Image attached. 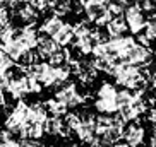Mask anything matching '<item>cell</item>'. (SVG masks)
Masks as SVG:
<instances>
[{
  "label": "cell",
  "instance_id": "cell-29",
  "mask_svg": "<svg viewBox=\"0 0 156 147\" xmlns=\"http://www.w3.org/2000/svg\"><path fill=\"white\" fill-rule=\"evenodd\" d=\"M115 2H119L122 7H125L127 9L129 5H134V4H137V0H115Z\"/></svg>",
  "mask_w": 156,
  "mask_h": 147
},
{
  "label": "cell",
  "instance_id": "cell-35",
  "mask_svg": "<svg viewBox=\"0 0 156 147\" xmlns=\"http://www.w3.org/2000/svg\"><path fill=\"white\" fill-rule=\"evenodd\" d=\"M50 147H57V145H50Z\"/></svg>",
  "mask_w": 156,
  "mask_h": 147
},
{
  "label": "cell",
  "instance_id": "cell-32",
  "mask_svg": "<svg viewBox=\"0 0 156 147\" xmlns=\"http://www.w3.org/2000/svg\"><path fill=\"white\" fill-rule=\"evenodd\" d=\"M101 147H129L127 144H122V142H117V144H112V145H101Z\"/></svg>",
  "mask_w": 156,
  "mask_h": 147
},
{
  "label": "cell",
  "instance_id": "cell-17",
  "mask_svg": "<svg viewBox=\"0 0 156 147\" xmlns=\"http://www.w3.org/2000/svg\"><path fill=\"white\" fill-rule=\"evenodd\" d=\"M106 28V34L110 38H119V36H124L125 32H127V22H125L124 15H120V17H113L110 22L105 26Z\"/></svg>",
  "mask_w": 156,
  "mask_h": 147
},
{
  "label": "cell",
  "instance_id": "cell-6",
  "mask_svg": "<svg viewBox=\"0 0 156 147\" xmlns=\"http://www.w3.org/2000/svg\"><path fill=\"white\" fill-rule=\"evenodd\" d=\"M55 99H58L67 108H77V106L86 103V96L79 91L77 84H74V82L62 84L55 92Z\"/></svg>",
  "mask_w": 156,
  "mask_h": 147
},
{
  "label": "cell",
  "instance_id": "cell-26",
  "mask_svg": "<svg viewBox=\"0 0 156 147\" xmlns=\"http://www.w3.org/2000/svg\"><path fill=\"white\" fill-rule=\"evenodd\" d=\"M26 2H29V0H0V4L2 5H7V7H19L21 4H26Z\"/></svg>",
  "mask_w": 156,
  "mask_h": 147
},
{
  "label": "cell",
  "instance_id": "cell-21",
  "mask_svg": "<svg viewBox=\"0 0 156 147\" xmlns=\"http://www.w3.org/2000/svg\"><path fill=\"white\" fill-rule=\"evenodd\" d=\"M65 123H67V127H69L70 130H72V133L77 130V127L81 125V113H67V115L64 116Z\"/></svg>",
  "mask_w": 156,
  "mask_h": 147
},
{
  "label": "cell",
  "instance_id": "cell-38",
  "mask_svg": "<svg viewBox=\"0 0 156 147\" xmlns=\"http://www.w3.org/2000/svg\"><path fill=\"white\" fill-rule=\"evenodd\" d=\"M154 15H156V14H154Z\"/></svg>",
  "mask_w": 156,
  "mask_h": 147
},
{
  "label": "cell",
  "instance_id": "cell-36",
  "mask_svg": "<svg viewBox=\"0 0 156 147\" xmlns=\"http://www.w3.org/2000/svg\"><path fill=\"white\" fill-rule=\"evenodd\" d=\"M153 2H154V4H156V0H153Z\"/></svg>",
  "mask_w": 156,
  "mask_h": 147
},
{
  "label": "cell",
  "instance_id": "cell-20",
  "mask_svg": "<svg viewBox=\"0 0 156 147\" xmlns=\"http://www.w3.org/2000/svg\"><path fill=\"white\" fill-rule=\"evenodd\" d=\"M144 36L149 39V41H156V15L147 19L146 22V28H144Z\"/></svg>",
  "mask_w": 156,
  "mask_h": 147
},
{
  "label": "cell",
  "instance_id": "cell-23",
  "mask_svg": "<svg viewBox=\"0 0 156 147\" xmlns=\"http://www.w3.org/2000/svg\"><path fill=\"white\" fill-rule=\"evenodd\" d=\"M9 17H10L9 7H7V5H2V4H0V24L10 22V21H9Z\"/></svg>",
  "mask_w": 156,
  "mask_h": 147
},
{
  "label": "cell",
  "instance_id": "cell-9",
  "mask_svg": "<svg viewBox=\"0 0 156 147\" xmlns=\"http://www.w3.org/2000/svg\"><path fill=\"white\" fill-rule=\"evenodd\" d=\"M151 50H149V46H144V45H139V43H136V45L129 50V53L125 55L124 62H127V63L130 65H136V67H147V65L151 63Z\"/></svg>",
  "mask_w": 156,
  "mask_h": 147
},
{
  "label": "cell",
  "instance_id": "cell-4",
  "mask_svg": "<svg viewBox=\"0 0 156 147\" xmlns=\"http://www.w3.org/2000/svg\"><path fill=\"white\" fill-rule=\"evenodd\" d=\"M94 110L100 115H117L119 113V89L110 82H101L96 89Z\"/></svg>",
  "mask_w": 156,
  "mask_h": 147
},
{
  "label": "cell",
  "instance_id": "cell-11",
  "mask_svg": "<svg viewBox=\"0 0 156 147\" xmlns=\"http://www.w3.org/2000/svg\"><path fill=\"white\" fill-rule=\"evenodd\" d=\"M146 138V128L142 127V123H139L137 120L136 121H130V123L125 127L124 130V142L129 147H137L142 145Z\"/></svg>",
  "mask_w": 156,
  "mask_h": 147
},
{
  "label": "cell",
  "instance_id": "cell-15",
  "mask_svg": "<svg viewBox=\"0 0 156 147\" xmlns=\"http://www.w3.org/2000/svg\"><path fill=\"white\" fill-rule=\"evenodd\" d=\"M65 24V21L60 15H57V14H51V15H48V17H45L43 19V22H41V26H40V31L43 32V34H46V36H50V38H53L57 34V32L60 31V28Z\"/></svg>",
  "mask_w": 156,
  "mask_h": 147
},
{
  "label": "cell",
  "instance_id": "cell-5",
  "mask_svg": "<svg viewBox=\"0 0 156 147\" xmlns=\"http://www.w3.org/2000/svg\"><path fill=\"white\" fill-rule=\"evenodd\" d=\"M76 135L81 142L87 145H98L96 142V116L89 111H81V125L76 130Z\"/></svg>",
  "mask_w": 156,
  "mask_h": 147
},
{
  "label": "cell",
  "instance_id": "cell-13",
  "mask_svg": "<svg viewBox=\"0 0 156 147\" xmlns=\"http://www.w3.org/2000/svg\"><path fill=\"white\" fill-rule=\"evenodd\" d=\"M14 15L17 17L19 22H23V26H34V22L38 21L40 12L29 2H26V4H21L19 7H16Z\"/></svg>",
  "mask_w": 156,
  "mask_h": 147
},
{
  "label": "cell",
  "instance_id": "cell-1",
  "mask_svg": "<svg viewBox=\"0 0 156 147\" xmlns=\"http://www.w3.org/2000/svg\"><path fill=\"white\" fill-rule=\"evenodd\" d=\"M125 121L117 115L96 116V142L98 145H112L124 138Z\"/></svg>",
  "mask_w": 156,
  "mask_h": 147
},
{
  "label": "cell",
  "instance_id": "cell-31",
  "mask_svg": "<svg viewBox=\"0 0 156 147\" xmlns=\"http://www.w3.org/2000/svg\"><path fill=\"white\" fill-rule=\"evenodd\" d=\"M5 106V94H4V91L0 89V108H4Z\"/></svg>",
  "mask_w": 156,
  "mask_h": 147
},
{
  "label": "cell",
  "instance_id": "cell-16",
  "mask_svg": "<svg viewBox=\"0 0 156 147\" xmlns=\"http://www.w3.org/2000/svg\"><path fill=\"white\" fill-rule=\"evenodd\" d=\"M53 39H55V43L58 46H67L70 45V43L76 39V31H74V24H69V22H65L62 28H60V31L57 32L55 36H53Z\"/></svg>",
  "mask_w": 156,
  "mask_h": 147
},
{
  "label": "cell",
  "instance_id": "cell-12",
  "mask_svg": "<svg viewBox=\"0 0 156 147\" xmlns=\"http://www.w3.org/2000/svg\"><path fill=\"white\" fill-rule=\"evenodd\" d=\"M45 133H48L51 137L67 138L72 133V130L67 127L64 116H48V120L45 121Z\"/></svg>",
  "mask_w": 156,
  "mask_h": 147
},
{
  "label": "cell",
  "instance_id": "cell-27",
  "mask_svg": "<svg viewBox=\"0 0 156 147\" xmlns=\"http://www.w3.org/2000/svg\"><path fill=\"white\" fill-rule=\"evenodd\" d=\"M146 120L149 123L156 125V106H151V108L146 111Z\"/></svg>",
  "mask_w": 156,
  "mask_h": 147
},
{
  "label": "cell",
  "instance_id": "cell-3",
  "mask_svg": "<svg viewBox=\"0 0 156 147\" xmlns=\"http://www.w3.org/2000/svg\"><path fill=\"white\" fill-rule=\"evenodd\" d=\"M112 75L115 77V82L119 84V86H122L125 89H130V91L144 89L146 82L151 77L149 72L142 70L141 67L127 63V62H119Z\"/></svg>",
  "mask_w": 156,
  "mask_h": 147
},
{
  "label": "cell",
  "instance_id": "cell-2",
  "mask_svg": "<svg viewBox=\"0 0 156 147\" xmlns=\"http://www.w3.org/2000/svg\"><path fill=\"white\" fill-rule=\"evenodd\" d=\"M31 74L38 79V82L41 84L43 87H53V86H62L69 80L70 67L67 63L64 65H51L48 62H38L31 67Z\"/></svg>",
  "mask_w": 156,
  "mask_h": 147
},
{
  "label": "cell",
  "instance_id": "cell-8",
  "mask_svg": "<svg viewBox=\"0 0 156 147\" xmlns=\"http://www.w3.org/2000/svg\"><path fill=\"white\" fill-rule=\"evenodd\" d=\"M136 39L132 36H119V38H110L106 41V46H108V51L113 58L124 62L125 55L129 53V50L136 45Z\"/></svg>",
  "mask_w": 156,
  "mask_h": 147
},
{
  "label": "cell",
  "instance_id": "cell-18",
  "mask_svg": "<svg viewBox=\"0 0 156 147\" xmlns=\"http://www.w3.org/2000/svg\"><path fill=\"white\" fill-rule=\"evenodd\" d=\"M45 104H46V110H48V115L50 116H65L67 115V110H69L67 106L62 104L55 97L53 99H46Z\"/></svg>",
  "mask_w": 156,
  "mask_h": 147
},
{
  "label": "cell",
  "instance_id": "cell-30",
  "mask_svg": "<svg viewBox=\"0 0 156 147\" xmlns=\"http://www.w3.org/2000/svg\"><path fill=\"white\" fill-rule=\"evenodd\" d=\"M149 82H151V87L156 91V70L151 72V77H149Z\"/></svg>",
  "mask_w": 156,
  "mask_h": 147
},
{
  "label": "cell",
  "instance_id": "cell-10",
  "mask_svg": "<svg viewBox=\"0 0 156 147\" xmlns=\"http://www.w3.org/2000/svg\"><path fill=\"white\" fill-rule=\"evenodd\" d=\"M14 39L23 46L26 51L29 50H34L38 45V31L34 29V26H23V28H16V32H14Z\"/></svg>",
  "mask_w": 156,
  "mask_h": 147
},
{
  "label": "cell",
  "instance_id": "cell-19",
  "mask_svg": "<svg viewBox=\"0 0 156 147\" xmlns=\"http://www.w3.org/2000/svg\"><path fill=\"white\" fill-rule=\"evenodd\" d=\"M10 69H14V60L5 53L4 48H0V74H7Z\"/></svg>",
  "mask_w": 156,
  "mask_h": 147
},
{
  "label": "cell",
  "instance_id": "cell-24",
  "mask_svg": "<svg viewBox=\"0 0 156 147\" xmlns=\"http://www.w3.org/2000/svg\"><path fill=\"white\" fill-rule=\"evenodd\" d=\"M137 4L141 5V9L144 10V12H151V10H154L156 4L153 2V0H137Z\"/></svg>",
  "mask_w": 156,
  "mask_h": 147
},
{
  "label": "cell",
  "instance_id": "cell-37",
  "mask_svg": "<svg viewBox=\"0 0 156 147\" xmlns=\"http://www.w3.org/2000/svg\"><path fill=\"white\" fill-rule=\"evenodd\" d=\"M0 133H2V128H0Z\"/></svg>",
  "mask_w": 156,
  "mask_h": 147
},
{
  "label": "cell",
  "instance_id": "cell-25",
  "mask_svg": "<svg viewBox=\"0 0 156 147\" xmlns=\"http://www.w3.org/2000/svg\"><path fill=\"white\" fill-rule=\"evenodd\" d=\"M0 147H23L21 140H14V138H2L0 140Z\"/></svg>",
  "mask_w": 156,
  "mask_h": 147
},
{
  "label": "cell",
  "instance_id": "cell-34",
  "mask_svg": "<svg viewBox=\"0 0 156 147\" xmlns=\"http://www.w3.org/2000/svg\"><path fill=\"white\" fill-rule=\"evenodd\" d=\"M137 147H146V145H137Z\"/></svg>",
  "mask_w": 156,
  "mask_h": 147
},
{
  "label": "cell",
  "instance_id": "cell-28",
  "mask_svg": "<svg viewBox=\"0 0 156 147\" xmlns=\"http://www.w3.org/2000/svg\"><path fill=\"white\" fill-rule=\"evenodd\" d=\"M149 147H156V125L153 127L151 137H149Z\"/></svg>",
  "mask_w": 156,
  "mask_h": 147
},
{
  "label": "cell",
  "instance_id": "cell-33",
  "mask_svg": "<svg viewBox=\"0 0 156 147\" xmlns=\"http://www.w3.org/2000/svg\"><path fill=\"white\" fill-rule=\"evenodd\" d=\"M65 147H77V145H74V144H69V145H65Z\"/></svg>",
  "mask_w": 156,
  "mask_h": 147
},
{
  "label": "cell",
  "instance_id": "cell-22",
  "mask_svg": "<svg viewBox=\"0 0 156 147\" xmlns=\"http://www.w3.org/2000/svg\"><path fill=\"white\" fill-rule=\"evenodd\" d=\"M21 145L23 147H45V144L40 138H21Z\"/></svg>",
  "mask_w": 156,
  "mask_h": 147
},
{
  "label": "cell",
  "instance_id": "cell-14",
  "mask_svg": "<svg viewBox=\"0 0 156 147\" xmlns=\"http://www.w3.org/2000/svg\"><path fill=\"white\" fill-rule=\"evenodd\" d=\"M62 46H58L55 43V39L50 36H40L38 39V45H36V53L40 55V58H45V60H50L51 56L55 55L57 51L60 50Z\"/></svg>",
  "mask_w": 156,
  "mask_h": 147
},
{
  "label": "cell",
  "instance_id": "cell-7",
  "mask_svg": "<svg viewBox=\"0 0 156 147\" xmlns=\"http://www.w3.org/2000/svg\"><path fill=\"white\" fill-rule=\"evenodd\" d=\"M124 19L127 22V28L132 34H139V32L144 31L146 28V22H147V17L144 14V10L141 9L139 4H134V5H129L124 12Z\"/></svg>",
  "mask_w": 156,
  "mask_h": 147
}]
</instances>
